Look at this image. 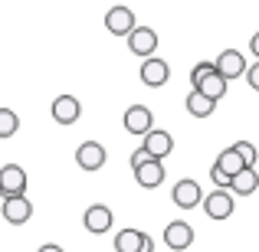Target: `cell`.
I'll use <instances>...</instances> for the list:
<instances>
[{
    "instance_id": "23",
    "label": "cell",
    "mask_w": 259,
    "mask_h": 252,
    "mask_svg": "<svg viewBox=\"0 0 259 252\" xmlns=\"http://www.w3.org/2000/svg\"><path fill=\"white\" fill-rule=\"evenodd\" d=\"M243 76H246V82H249V88H253V92H259V63H253V66H246V72H243Z\"/></svg>"
},
{
    "instance_id": "22",
    "label": "cell",
    "mask_w": 259,
    "mask_h": 252,
    "mask_svg": "<svg viewBox=\"0 0 259 252\" xmlns=\"http://www.w3.org/2000/svg\"><path fill=\"white\" fill-rule=\"evenodd\" d=\"M233 151L243 158V164H246V167H256V161H259L256 144H249V141H236V144H233Z\"/></svg>"
},
{
    "instance_id": "10",
    "label": "cell",
    "mask_w": 259,
    "mask_h": 252,
    "mask_svg": "<svg viewBox=\"0 0 259 252\" xmlns=\"http://www.w3.org/2000/svg\"><path fill=\"white\" fill-rule=\"evenodd\" d=\"M167 79H171V66H167L164 59L148 56L145 63H141V82H145L148 88H161V85H167Z\"/></svg>"
},
{
    "instance_id": "12",
    "label": "cell",
    "mask_w": 259,
    "mask_h": 252,
    "mask_svg": "<svg viewBox=\"0 0 259 252\" xmlns=\"http://www.w3.org/2000/svg\"><path fill=\"white\" fill-rule=\"evenodd\" d=\"M135 13L128 10V7H112V10L105 13V30L112 33V36H128V33L135 30Z\"/></svg>"
},
{
    "instance_id": "9",
    "label": "cell",
    "mask_w": 259,
    "mask_h": 252,
    "mask_svg": "<svg viewBox=\"0 0 259 252\" xmlns=\"http://www.w3.org/2000/svg\"><path fill=\"white\" fill-rule=\"evenodd\" d=\"M164 242H167V249H174V252L190 249V246H194V226L184 223V220L167 223V226H164Z\"/></svg>"
},
{
    "instance_id": "3",
    "label": "cell",
    "mask_w": 259,
    "mask_h": 252,
    "mask_svg": "<svg viewBox=\"0 0 259 252\" xmlns=\"http://www.w3.org/2000/svg\"><path fill=\"white\" fill-rule=\"evenodd\" d=\"M141 151H145L148 158H154V161H164L167 154L174 151V138H171V131L151 128V131L145 134V141H141Z\"/></svg>"
},
{
    "instance_id": "6",
    "label": "cell",
    "mask_w": 259,
    "mask_h": 252,
    "mask_svg": "<svg viewBox=\"0 0 259 252\" xmlns=\"http://www.w3.org/2000/svg\"><path fill=\"white\" fill-rule=\"evenodd\" d=\"M171 200H174L181 210H194V207H200V200H203V190H200V183H197V180L184 177V180H177V183H174V190H171Z\"/></svg>"
},
{
    "instance_id": "21",
    "label": "cell",
    "mask_w": 259,
    "mask_h": 252,
    "mask_svg": "<svg viewBox=\"0 0 259 252\" xmlns=\"http://www.w3.org/2000/svg\"><path fill=\"white\" fill-rule=\"evenodd\" d=\"M17 131H20V118H17V112H10V108L0 105V141L13 138Z\"/></svg>"
},
{
    "instance_id": "28",
    "label": "cell",
    "mask_w": 259,
    "mask_h": 252,
    "mask_svg": "<svg viewBox=\"0 0 259 252\" xmlns=\"http://www.w3.org/2000/svg\"><path fill=\"white\" fill-rule=\"evenodd\" d=\"M249 53H253V59L259 63V30L253 33V39H249Z\"/></svg>"
},
{
    "instance_id": "2",
    "label": "cell",
    "mask_w": 259,
    "mask_h": 252,
    "mask_svg": "<svg viewBox=\"0 0 259 252\" xmlns=\"http://www.w3.org/2000/svg\"><path fill=\"white\" fill-rule=\"evenodd\" d=\"M121 125H125L128 134H138V138H145V134L154 128V112H151L148 105H132V108H125V118H121Z\"/></svg>"
},
{
    "instance_id": "20",
    "label": "cell",
    "mask_w": 259,
    "mask_h": 252,
    "mask_svg": "<svg viewBox=\"0 0 259 252\" xmlns=\"http://www.w3.org/2000/svg\"><path fill=\"white\" fill-rule=\"evenodd\" d=\"M141 229H132V226H125L118 236H115V252H138L141 246Z\"/></svg>"
},
{
    "instance_id": "14",
    "label": "cell",
    "mask_w": 259,
    "mask_h": 252,
    "mask_svg": "<svg viewBox=\"0 0 259 252\" xmlns=\"http://www.w3.org/2000/svg\"><path fill=\"white\" fill-rule=\"evenodd\" d=\"M227 190L233 196H249V193H256L259 190V174H256V167H243L240 174H233L230 177V183H227Z\"/></svg>"
},
{
    "instance_id": "7",
    "label": "cell",
    "mask_w": 259,
    "mask_h": 252,
    "mask_svg": "<svg viewBox=\"0 0 259 252\" xmlns=\"http://www.w3.org/2000/svg\"><path fill=\"white\" fill-rule=\"evenodd\" d=\"M4 220L10 223V226H23L26 220L33 216V203L26 200V193H20V196H4Z\"/></svg>"
},
{
    "instance_id": "13",
    "label": "cell",
    "mask_w": 259,
    "mask_h": 252,
    "mask_svg": "<svg viewBox=\"0 0 259 252\" xmlns=\"http://www.w3.org/2000/svg\"><path fill=\"white\" fill-rule=\"evenodd\" d=\"M108 151L99 144V141H82V144L76 147V164L82 170H99L102 164H105Z\"/></svg>"
},
{
    "instance_id": "25",
    "label": "cell",
    "mask_w": 259,
    "mask_h": 252,
    "mask_svg": "<svg viewBox=\"0 0 259 252\" xmlns=\"http://www.w3.org/2000/svg\"><path fill=\"white\" fill-rule=\"evenodd\" d=\"M210 180L217 183V190H227V183H230V177L227 174H220L217 167H210Z\"/></svg>"
},
{
    "instance_id": "27",
    "label": "cell",
    "mask_w": 259,
    "mask_h": 252,
    "mask_svg": "<svg viewBox=\"0 0 259 252\" xmlns=\"http://www.w3.org/2000/svg\"><path fill=\"white\" fill-rule=\"evenodd\" d=\"M138 252H154V239H151V236H141V246H138Z\"/></svg>"
},
{
    "instance_id": "16",
    "label": "cell",
    "mask_w": 259,
    "mask_h": 252,
    "mask_svg": "<svg viewBox=\"0 0 259 252\" xmlns=\"http://www.w3.org/2000/svg\"><path fill=\"white\" fill-rule=\"evenodd\" d=\"M82 223H85V229H89V233L102 236V233H108V229H112V210H108V207H102V203H95V207H89V210H85Z\"/></svg>"
},
{
    "instance_id": "15",
    "label": "cell",
    "mask_w": 259,
    "mask_h": 252,
    "mask_svg": "<svg viewBox=\"0 0 259 252\" xmlns=\"http://www.w3.org/2000/svg\"><path fill=\"white\" fill-rule=\"evenodd\" d=\"M135 180L141 183L145 190H154V187H161L164 183V161H145L141 167H135Z\"/></svg>"
},
{
    "instance_id": "11",
    "label": "cell",
    "mask_w": 259,
    "mask_h": 252,
    "mask_svg": "<svg viewBox=\"0 0 259 252\" xmlns=\"http://www.w3.org/2000/svg\"><path fill=\"white\" fill-rule=\"evenodd\" d=\"M79 115H82V105H79L76 95H56L53 98V121L56 125H76Z\"/></svg>"
},
{
    "instance_id": "18",
    "label": "cell",
    "mask_w": 259,
    "mask_h": 252,
    "mask_svg": "<svg viewBox=\"0 0 259 252\" xmlns=\"http://www.w3.org/2000/svg\"><path fill=\"white\" fill-rule=\"evenodd\" d=\"M213 108H217V102H210L207 95H200L197 88H190V95H187V112L194 115V118H210V115H213Z\"/></svg>"
},
{
    "instance_id": "4",
    "label": "cell",
    "mask_w": 259,
    "mask_h": 252,
    "mask_svg": "<svg viewBox=\"0 0 259 252\" xmlns=\"http://www.w3.org/2000/svg\"><path fill=\"white\" fill-rule=\"evenodd\" d=\"M125 39H128V49H132L135 56H141V59L154 56V49H158V33H154L151 26H135Z\"/></svg>"
},
{
    "instance_id": "26",
    "label": "cell",
    "mask_w": 259,
    "mask_h": 252,
    "mask_svg": "<svg viewBox=\"0 0 259 252\" xmlns=\"http://www.w3.org/2000/svg\"><path fill=\"white\" fill-rule=\"evenodd\" d=\"M145 161H151V158H148V154H145V151H141V147H138V151L132 154V170H135V167H141V164H145Z\"/></svg>"
},
{
    "instance_id": "19",
    "label": "cell",
    "mask_w": 259,
    "mask_h": 252,
    "mask_svg": "<svg viewBox=\"0 0 259 252\" xmlns=\"http://www.w3.org/2000/svg\"><path fill=\"white\" fill-rule=\"evenodd\" d=\"M213 167L220 170V174L233 177V174H240V170L246 167V164H243V158L233 151V147H227V151H220V158H217V164H213Z\"/></svg>"
},
{
    "instance_id": "5",
    "label": "cell",
    "mask_w": 259,
    "mask_h": 252,
    "mask_svg": "<svg viewBox=\"0 0 259 252\" xmlns=\"http://www.w3.org/2000/svg\"><path fill=\"white\" fill-rule=\"evenodd\" d=\"M26 193V170L20 164L0 167V196H20Z\"/></svg>"
},
{
    "instance_id": "24",
    "label": "cell",
    "mask_w": 259,
    "mask_h": 252,
    "mask_svg": "<svg viewBox=\"0 0 259 252\" xmlns=\"http://www.w3.org/2000/svg\"><path fill=\"white\" fill-rule=\"evenodd\" d=\"M207 72H213V63H197L194 69H190V82H197V79H203Z\"/></svg>"
},
{
    "instance_id": "17",
    "label": "cell",
    "mask_w": 259,
    "mask_h": 252,
    "mask_svg": "<svg viewBox=\"0 0 259 252\" xmlns=\"http://www.w3.org/2000/svg\"><path fill=\"white\" fill-rule=\"evenodd\" d=\"M227 79H223L220 76V72H207V76H203V79H197V82H194V88H197V92H200V95H207V98L210 102H220L223 98V95H227Z\"/></svg>"
},
{
    "instance_id": "1",
    "label": "cell",
    "mask_w": 259,
    "mask_h": 252,
    "mask_svg": "<svg viewBox=\"0 0 259 252\" xmlns=\"http://www.w3.org/2000/svg\"><path fill=\"white\" fill-rule=\"evenodd\" d=\"M233 210H236V200H233V193H230V190H213V193L203 196V213H207L213 223L230 220V216H233Z\"/></svg>"
},
{
    "instance_id": "8",
    "label": "cell",
    "mask_w": 259,
    "mask_h": 252,
    "mask_svg": "<svg viewBox=\"0 0 259 252\" xmlns=\"http://www.w3.org/2000/svg\"><path fill=\"white\" fill-rule=\"evenodd\" d=\"M213 69L220 72L227 82H233V79H240L243 72H246V59H243V53H240V49H223L220 56H217Z\"/></svg>"
},
{
    "instance_id": "29",
    "label": "cell",
    "mask_w": 259,
    "mask_h": 252,
    "mask_svg": "<svg viewBox=\"0 0 259 252\" xmlns=\"http://www.w3.org/2000/svg\"><path fill=\"white\" fill-rule=\"evenodd\" d=\"M36 252H66L63 246H56V242H46V246H39Z\"/></svg>"
}]
</instances>
